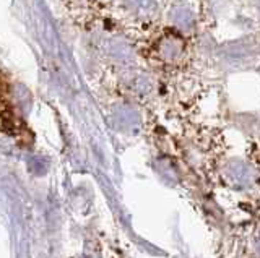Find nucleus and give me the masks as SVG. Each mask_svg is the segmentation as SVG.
<instances>
[{"label": "nucleus", "instance_id": "1", "mask_svg": "<svg viewBox=\"0 0 260 258\" xmlns=\"http://www.w3.org/2000/svg\"><path fill=\"white\" fill-rule=\"evenodd\" d=\"M216 55L221 65L231 70L250 68L260 57V44L254 38H241L218 47Z\"/></svg>", "mask_w": 260, "mask_h": 258}, {"label": "nucleus", "instance_id": "2", "mask_svg": "<svg viewBox=\"0 0 260 258\" xmlns=\"http://www.w3.org/2000/svg\"><path fill=\"white\" fill-rule=\"evenodd\" d=\"M168 21L171 26H174L177 31L182 33H190L197 26V15L192 10L190 5L187 4H176L171 7L168 13Z\"/></svg>", "mask_w": 260, "mask_h": 258}, {"label": "nucleus", "instance_id": "3", "mask_svg": "<svg viewBox=\"0 0 260 258\" xmlns=\"http://www.w3.org/2000/svg\"><path fill=\"white\" fill-rule=\"evenodd\" d=\"M184 54V43L181 41L179 38H174V36H169V38H165L161 41V46H159V55L165 60L168 62H174L177 60L181 55Z\"/></svg>", "mask_w": 260, "mask_h": 258}, {"label": "nucleus", "instance_id": "4", "mask_svg": "<svg viewBox=\"0 0 260 258\" xmlns=\"http://www.w3.org/2000/svg\"><path fill=\"white\" fill-rule=\"evenodd\" d=\"M125 4L143 18H153L158 12V0H125Z\"/></svg>", "mask_w": 260, "mask_h": 258}, {"label": "nucleus", "instance_id": "5", "mask_svg": "<svg viewBox=\"0 0 260 258\" xmlns=\"http://www.w3.org/2000/svg\"><path fill=\"white\" fill-rule=\"evenodd\" d=\"M255 9H257V12L260 15V0H255Z\"/></svg>", "mask_w": 260, "mask_h": 258}]
</instances>
